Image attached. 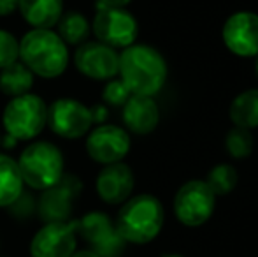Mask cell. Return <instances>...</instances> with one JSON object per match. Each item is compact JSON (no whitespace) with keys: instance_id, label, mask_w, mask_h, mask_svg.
Masks as SVG:
<instances>
[{"instance_id":"obj_1","label":"cell","mask_w":258,"mask_h":257,"mask_svg":"<svg viewBox=\"0 0 258 257\" xmlns=\"http://www.w3.org/2000/svg\"><path fill=\"white\" fill-rule=\"evenodd\" d=\"M118 76L134 95L153 97L165 85L169 65L153 46L134 42L119 53Z\"/></svg>"},{"instance_id":"obj_2","label":"cell","mask_w":258,"mask_h":257,"mask_svg":"<svg viewBox=\"0 0 258 257\" xmlns=\"http://www.w3.org/2000/svg\"><path fill=\"white\" fill-rule=\"evenodd\" d=\"M20 62L34 76L44 79L60 78L69 67V46L53 28H32L20 39Z\"/></svg>"},{"instance_id":"obj_3","label":"cell","mask_w":258,"mask_h":257,"mask_svg":"<svg viewBox=\"0 0 258 257\" xmlns=\"http://www.w3.org/2000/svg\"><path fill=\"white\" fill-rule=\"evenodd\" d=\"M165 222L163 204L153 194L130 195L116 217V229L126 243L148 245L162 233Z\"/></svg>"},{"instance_id":"obj_4","label":"cell","mask_w":258,"mask_h":257,"mask_svg":"<svg viewBox=\"0 0 258 257\" xmlns=\"http://www.w3.org/2000/svg\"><path fill=\"white\" fill-rule=\"evenodd\" d=\"M21 178L32 190H42L56 185L65 175V159L61 150L51 141H34L18 157Z\"/></svg>"},{"instance_id":"obj_5","label":"cell","mask_w":258,"mask_h":257,"mask_svg":"<svg viewBox=\"0 0 258 257\" xmlns=\"http://www.w3.org/2000/svg\"><path fill=\"white\" fill-rule=\"evenodd\" d=\"M2 125L6 134L18 141L35 139L48 125V104L37 93H25L13 97L2 113Z\"/></svg>"},{"instance_id":"obj_6","label":"cell","mask_w":258,"mask_h":257,"mask_svg":"<svg viewBox=\"0 0 258 257\" xmlns=\"http://www.w3.org/2000/svg\"><path fill=\"white\" fill-rule=\"evenodd\" d=\"M174 215L183 226L199 227L213 217L216 208V195L206 180H190L183 183L174 195Z\"/></svg>"},{"instance_id":"obj_7","label":"cell","mask_w":258,"mask_h":257,"mask_svg":"<svg viewBox=\"0 0 258 257\" xmlns=\"http://www.w3.org/2000/svg\"><path fill=\"white\" fill-rule=\"evenodd\" d=\"M78 238L88 241L90 248L100 257H121L126 243L116 229V224L104 212H90L74 220Z\"/></svg>"},{"instance_id":"obj_8","label":"cell","mask_w":258,"mask_h":257,"mask_svg":"<svg viewBox=\"0 0 258 257\" xmlns=\"http://www.w3.org/2000/svg\"><path fill=\"white\" fill-rule=\"evenodd\" d=\"M97 41L114 49H125L137 41L139 23L128 9H97L92 21Z\"/></svg>"},{"instance_id":"obj_9","label":"cell","mask_w":258,"mask_h":257,"mask_svg":"<svg viewBox=\"0 0 258 257\" xmlns=\"http://www.w3.org/2000/svg\"><path fill=\"white\" fill-rule=\"evenodd\" d=\"M48 125L63 139H81L92 130V111L81 100L60 97L48 106Z\"/></svg>"},{"instance_id":"obj_10","label":"cell","mask_w":258,"mask_h":257,"mask_svg":"<svg viewBox=\"0 0 258 257\" xmlns=\"http://www.w3.org/2000/svg\"><path fill=\"white\" fill-rule=\"evenodd\" d=\"M86 153L93 162L102 166L123 162L128 155L132 141L126 129L112 124H100L86 134Z\"/></svg>"},{"instance_id":"obj_11","label":"cell","mask_w":258,"mask_h":257,"mask_svg":"<svg viewBox=\"0 0 258 257\" xmlns=\"http://www.w3.org/2000/svg\"><path fill=\"white\" fill-rule=\"evenodd\" d=\"M83 189L81 180L76 175H63L56 185L42 190L37 199V217L42 222H69L72 220L76 199Z\"/></svg>"},{"instance_id":"obj_12","label":"cell","mask_w":258,"mask_h":257,"mask_svg":"<svg viewBox=\"0 0 258 257\" xmlns=\"http://www.w3.org/2000/svg\"><path fill=\"white\" fill-rule=\"evenodd\" d=\"M72 60L79 74L93 81H109L118 76V49L99 41H86L79 44Z\"/></svg>"},{"instance_id":"obj_13","label":"cell","mask_w":258,"mask_h":257,"mask_svg":"<svg viewBox=\"0 0 258 257\" xmlns=\"http://www.w3.org/2000/svg\"><path fill=\"white\" fill-rule=\"evenodd\" d=\"M221 39L228 52L241 59L258 57V14L253 11L230 14L221 28Z\"/></svg>"},{"instance_id":"obj_14","label":"cell","mask_w":258,"mask_h":257,"mask_svg":"<svg viewBox=\"0 0 258 257\" xmlns=\"http://www.w3.org/2000/svg\"><path fill=\"white\" fill-rule=\"evenodd\" d=\"M78 250L74 220L46 222L30 241L32 257H71Z\"/></svg>"},{"instance_id":"obj_15","label":"cell","mask_w":258,"mask_h":257,"mask_svg":"<svg viewBox=\"0 0 258 257\" xmlns=\"http://www.w3.org/2000/svg\"><path fill=\"white\" fill-rule=\"evenodd\" d=\"M136 187V176L128 164L116 162L104 166L95 180V190L105 204H123L132 195Z\"/></svg>"},{"instance_id":"obj_16","label":"cell","mask_w":258,"mask_h":257,"mask_svg":"<svg viewBox=\"0 0 258 257\" xmlns=\"http://www.w3.org/2000/svg\"><path fill=\"white\" fill-rule=\"evenodd\" d=\"M121 118L125 129L137 136H148L160 124V108L150 95H130L123 104Z\"/></svg>"},{"instance_id":"obj_17","label":"cell","mask_w":258,"mask_h":257,"mask_svg":"<svg viewBox=\"0 0 258 257\" xmlns=\"http://www.w3.org/2000/svg\"><path fill=\"white\" fill-rule=\"evenodd\" d=\"M18 11L32 28H53L63 14V0H18Z\"/></svg>"},{"instance_id":"obj_18","label":"cell","mask_w":258,"mask_h":257,"mask_svg":"<svg viewBox=\"0 0 258 257\" xmlns=\"http://www.w3.org/2000/svg\"><path fill=\"white\" fill-rule=\"evenodd\" d=\"M25 190L18 162L11 155L0 153V208H9Z\"/></svg>"},{"instance_id":"obj_19","label":"cell","mask_w":258,"mask_h":257,"mask_svg":"<svg viewBox=\"0 0 258 257\" xmlns=\"http://www.w3.org/2000/svg\"><path fill=\"white\" fill-rule=\"evenodd\" d=\"M228 117L235 127H258V88H249L234 97L228 108Z\"/></svg>"},{"instance_id":"obj_20","label":"cell","mask_w":258,"mask_h":257,"mask_svg":"<svg viewBox=\"0 0 258 257\" xmlns=\"http://www.w3.org/2000/svg\"><path fill=\"white\" fill-rule=\"evenodd\" d=\"M35 76L23 62H14L0 69V92L7 97H20L32 92Z\"/></svg>"},{"instance_id":"obj_21","label":"cell","mask_w":258,"mask_h":257,"mask_svg":"<svg viewBox=\"0 0 258 257\" xmlns=\"http://www.w3.org/2000/svg\"><path fill=\"white\" fill-rule=\"evenodd\" d=\"M56 27V34L61 37V41L67 46H76V48L88 41L90 34H92V23L79 11H67V13H63L60 20H58Z\"/></svg>"},{"instance_id":"obj_22","label":"cell","mask_w":258,"mask_h":257,"mask_svg":"<svg viewBox=\"0 0 258 257\" xmlns=\"http://www.w3.org/2000/svg\"><path fill=\"white\" fill-rule=\"evenodd\" d=\"M206 183L213 190L214 195H227L237 187L239 183V173L232 164H216L209 173H207Z\"/></svg>"},{"instance_id":"obj_23","label":"cell","mask_w":258,"mask_h":257,"mask_svg":"<svg viewBox=\"0 0 258 257\" xmlns=\"http://www.w3.org/2000/svg\"><path fill=\"white\" fill-rule=\"evenodd\" d=\"M253 146H255V137L248 129L234 125V129L228 130L227 137H225V148H227L228 155L237 161L249 157L253 153Z\"/></svg>"},{"instance_id":"obj_24","label":"cell","mask_w":258,"mask_h":257,"mask_svg":"<svg viewBox=\"0 0 258 257\" xmlns=\"http://www.w3.org/2000/svg\"><path fill=\"white\" fill-rule=\"evenodd\" d=\"M130 95H132V92L126 88V85L119 78L109 79L102 90V100L105 106L123 108V104L130 99Z\"/></svg>"},{"instance_id":"obj_25","label":"cell","mask_w":258,"mask_h":257,"mask_svg":"<svg viewBox=\"0 0 258 257\" xmlns=\"http://www.w3.org/2000/svg\"><path fill=\"white\" fill-rule=\"evenodd\" d=\"M20 60V39L9 30L0 28V69Z\"/></svg>"},{"instance_id":"obj_26","label":"cell","mask_w":258,"mask_h":257,"mask_svg":"<svg viewBox=\"0 0 258 257\" xmlns=\"http://www.w3.org/2000/svg\"><path fill=\"white\" fill-rule=\"evenodd\" d=\"M6 210L9 212L11 217H14V219L27 220V219H30L34 213H37V199H35L32 194H27L23 190L20 197H18L16 201H14L13 204Z\"/></svg>"},{"instance_id":"obj_27","label":"cell","mask_w":258,"mask_h":257,"mask_svg":"<svg viewBox=\"0 0 258 257\" xmlns=\"http://www.w3.org/2000/svg\"><path fill=\"white\" fill-rule=\"evenodd\" d=\"M92 111V120H93V125H100V124H105L109 117V110L105 104H95L93 108H90Z\"/></svg>"},{"instance_id":"obj_28","label":"cell","mask_w":258,"mask_h":257,"mask_svg":"<svg viewBox=\"0 0 258 257\" xmlns=\"http://www.w3.org/2000/svg\"><path fill=\"white\" fill-rule=\"evenodd\" d=\"M132 0H95V9H125Z\"/></svg>"},{"instance_id":"obj_29","label":"cell","mask_w":258,"mask_h":257,"mask_svg":"<svg viewBox=\"0 0 258 257\" xmlns=\"http://www.w3.org/2000/svg\"><path fill=\"white\" fill-rule=\"evenodd\" d=\"M18 11V0H0V18L11 16Z\"/></svg>"},{"instance_id":"obj_30","label":"cell","mask_w":258,"mask_h":257,"mask_svg":"<svg viewBox=\"0 0 258 257\" xmlns=\"http://www.w3.org/2000/svg\"><path fill=\"white\" fill-rule=\"evenodd\" d=\"M16 144H18V139L11 136V134H6V136L2 137V146L4 148H16Z\"/></svg>"},{"instance_id":"obj_31","label":"cell","mask_w":258,"mask_h":257,"mask_svg":"<svg viewBox=\"0 0 258 257\" xmlns=\"http://www.w3.org/2000/svg\"><path fill=\"white\" fill-rule=\"evenodd\" d=\"M71 257H100V255H97L92 248H83V250H76Z\"/></svg>"},{"instance_id":"obj_32","label":"cell","mask_w":258,"mask_h":257,"mask_svg":"<svg viewBox=\"0 0 258 257\" xmlns=\"http://www.w3.org/2000/svg\"><path fill=\"white\" fill-rule=\"evenodd\" d=\"M162 257H184V255H181V254H163Z\"/></svg>"},{"instance_id":"obj_33","label":"cell","mask_w":258,"mask_h":257,"mask_svg":"<svg viewBox=\"0 0 258 257\" xmlns=\"http://www.w3.org/2000/svg\"><path fill=\"white\" fill-rule=\"evenodd\" d=\"M255 74H256V79H258V57H255Z\"/></svg>"},{"instance_id":"obj_34","label":"cell","mask_w":258,"mask_h":257,"mask_svg":"<svg viewBox=\"0 0 258 257\" xmlns=\"http://www.w3.org/2000/svg\"><path fill=\"white\" fill-rule=\"evenodd\" d=\"M0 146H2V134H0Z\"/></svg>"}]
</instances>
